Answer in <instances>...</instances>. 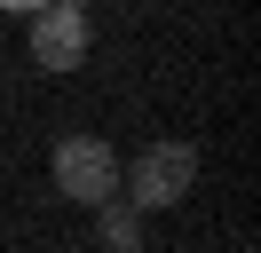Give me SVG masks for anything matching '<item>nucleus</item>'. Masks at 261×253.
<instances>
[{
  "label": "nucleus",
  "instance_id": "obj_3",
  "mask_svg": "<svg viewBox=\"0 0 261 253\" xmlns=\"http://www.w3.org/2000/svg\"><path fill=\"white\" fill-rule=\"evenodd\" d=\"M24 32H32V63L40 71H80L87 63V8H71V0H48V8L24 16Z\"/></svg>",
  "mask_w": 261,
  "mask_h": 253
},
{
  "label": "nucleus",
  "instance_id": "obj_2",
  "mask_svg": "<svg viewBox=\"0 0 261 253\" xmlns=\"http://www.w3.org/2000/svg\"><path fill=\"white\" fill-rule=\"evenodd\" d=\"M48 174H56V190L71 206H111L119 198V150L95 142V135H64L56 158H48Z\"/></svg>",
  "mask_w": 261,
  "mask_h": 253
},
{
  "label": "nucleus",
  "instance_id": "obj_1",
  "mask_svg": "<svg viewBox=\"0 0 261 253\" xmlns=\"http://www.w3.org/2000/svg\"><path fill=\"white\" fill-rule=\"evenodd\" d=\"M190 182H198V150L190 142H150V150L119 174V198H127L135 214H159V206L190 198Z\"/></svg>",
  "mask_w": 261,
  "mask_h": 253
},
{
  "label": "nucleus",
  "instance_id": "obj_4",
  "mask_svg": "<svg viewBox=\"0 0 261 253\" xmlns=\"http://www.w3.org/2000/svg\"><path fill=\"white\" fill-rule=\"evenodd\" d=\"M103 237H111V253H135V206H103Z\"/></svg>",
  "mask_w": 261,
  "mask_h": 253
}]
</instances>
